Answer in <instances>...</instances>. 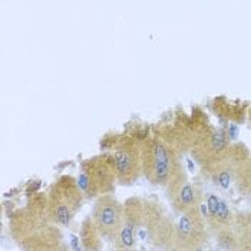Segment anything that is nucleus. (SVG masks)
I'll list each match as a JSON object with an SVG mask.
<instances>
[{
  "label": "nucleus",
  "mask_w": 251,
  "mask_h": 251,
  "mask_svg": "<svg viewBox=\"0 0 251 251\" xmlns=\"http://www.w3.org/2000/svg\"><path fill=\"white\" fill-rule=\"evenodd\" d=\"M9 232L22 251H62V231L49 215L46 195H32L12 214Z\"/></svg>",
  "instance_id": "f257e3e1"
},
{
  "label": "nucleus",
  "mask_w": 251,
  "mask_h": 251,
  "mask_svg": "<svg viewBox=\"0 0 251 251\" xmlns=\"http://www.w3.org/2000/svg\"><path fill=\"white\" fill-rule=\"evenodd\" d=\"M142 175L154 185L167 187L182 171L175 148L161 136H150L141 141Z\"/></svg>",
  "instance_id": "f03ea898"
},
{
  "label": "nucleus",
  "mask_w": 251,
  "mask_h": 251,
  "mask_svg": "<svg viewBox=\"0 0 251 251\" xmlns=\"http://www.w3.org/2000/svg\"><path fill=\"white\" fill-rule=\"evenodd\" d=\"M46 198L50 218L59 227H68L80 210L85 195L75 176L62 175L50 185Z\"/></svg>",
  "instance_id": "7ed1b4c3"
},
{
  "label": "nucleus",
  "mask_w": 251,
  "mask_h": 251,
  "mask_svg": "<svg viewBox=\"0 0 251 251\" xmlns=\"http://www.w3.org/2000/svg\"><path fill=\"white\" fill-rule=\"evenodd\" d=\"M76 179L88 200H97L100 195L114 193L118 178L112 154L95 155L83 161Z\"/></svg>",
  "instance_id": "20e7f679"
},
{
  "label": "nucleus",
  "mask_w": 251,
  "mask_h": 251,
  "mask_svg": "<svg viewBox=\"0 0 251 251\" xmlns=\"http://www.w3.org/2000/svg\"><path fill=\"white\" fill-rule=\"evenodd\" d=\"M139 235L161 250H171L175 244V224L161 204L154 200H144L142 224Z\"/></svg>",
  "instance_id": "39448f33"
},
{
  "label": "nucleus",
  "mask_w": 251,
  "mask_h": 251,
  "mask_svg": "<svg viewBox=\"0 0 251 251\" xmlns=\"http://www.w3.org/2000/svg\"><path fill=\"white\" fill-rule=\"evenodd\" d=\"M118 184L132 185L142 175V158H141V141L132 136H122L114 148Z\"/></svg>",
  "instance_id": "423d86ee"
},
{
  "label": "nucleus",
  "mask_w": 251,
  "mask_h": 251,
  "mask_svg": "<svg viewBox=\"0 0 251 251\" xmlns=\"http://www.w3.org/2000/svg\"><path fill=\"white\" fill-rule=\"evenodd\" d=\"M91 217L103 240L115 243L124 221V204L112 194L100 195L95 200Z\"/></svg>",
  "instance_id": "0eeeda50"
},
{
  "label": "nucleus",
  "mask_w": 251,
  "mask_h": 251,
  "mask_svg": "<svg viewBox=\"0 0 251 251\" xmlns=\"http://www.w3.org/2000/svg\"><path fill=\"white\" fill-rule=\"evenodd\" d=\"M207 238L205 220L195 207L181 214L178 223L175 224V244L174 247L182 249H197L201 247Z\"/></svg>",
  "instance_id": "6e6552de"
},
{
  "label": "nucleus",
  "mask_w": 251,
  "mask_h": 251,
  "mask_svg": "<svg viewBox=\"0 0 251 251\" xmlns=\"http://www.w3.org/2000/svg\"><path fill=\"white\" fill-rule=\"evenodd\" d=\"M142 211L144 200L139 197H129L124 202V221L121 231L115 240V247L118 249H134L135 240L142 224Z\"/></svg>",
  "instance_id": "1a4fd4ad"
},
{
  "label": "nucleus",
  "mask_w": 251,
  "mask_h": 251,
  "mask_svg": "<svg viewBox=\"0 0 251 251\" xmlns=\"http://www.w3.org/2000/svg\"><path fill=\"white\" fill-rule=\"evenodd\" d=\"M165 188H167L170 202L176 213L182 214L191 208L198 207L200 193L193 184H190L184 171H181L176 176H174Z\"/></svg>",
  "instance_id": "9d476101"
},
{
  "label": "nucleus",
  "mask_w": 251,
  "mask_h": 251,
  "mask_svg": "<svg viewBox=\"0 0 251 251\" xmlns=\"http://www.w3.org/2000/svg\"><path fill=\"white\" fill-rule=\"evenodd\" d=\"M207 211L208 214L205 218L208 221V226L214 231L220 232L231 227L232 220H234L231 211L227 202L218 198L215 194H210L207 198Z\"/></svg>",
  "instance_id": "9b49d317"
},
{
  "label": "nucleus",
  "mask_w": 251,
  "mask_h": 251,
  "mask_svg": "<svg viewBox=\"0 0 251 251\" xmlns=\"http://www.w3.org/2000/svg\"><path fill=\"white\" fill-rule=\"evenodd\" d=\"M79 241L85 251H102L103 237L100 235L91 215L82 220L80 230H79Z\"/></svg>",
  "instance_id": "f8f14e48"
},
{
  "label": "nucleus",
  "mask_w": 251,
  "mask_h": 251,
  "mask_svg": "<svg viewBox=\"0 0 251 251\" xmlns=\"http://www.w3.org/2000/svg\"><path fill=\"white\" fill-rule=\"evenodd\" d=\"M235 251H251V214L234 217L231 224Z\"/></svg>",
  "instance_id": "ddd939ff"
},
{
  "label": "nucleus",
  "mask_w": 251,
  "mask_h": 251,
  "mask_svg": "<svg viewBox=\"0 0 251 251\" xmlns=\"http://www.w3.org/2000/svg\"><path fill=\"white\" fill-rule=\"evenodd\" d=\"M234 181L240 193L251 197V158L244 159L238 165L234 174Z\"/></svg>",
  "instance_id": "4468645a"
},
{
  "label": "nucleus",
  "mask_w": 251,
  "mask_h": 251,
  "mask_svg": "<svg viewBox=\"0 0 251 251\" xmlns=\"http://www.w3.org/2000/svg\"><path fill=\"white\" fill-rule=\"evenodd\" d=\"M168 251H204L201 247H197V249H182V247H173L171 250Z\"/></svg>",
  "instance_id": "2eb2a0df"
},
{
  "label": "nucleus",
  "mask_w": 251,
  "mask_h": 251,
  "mask_svg": "<svg viewBox=\"0 0 251 251\" xmlns=\"http://www.w3.org/2000/svg\"><path fill=\"white\" fill-rule=\"evenodd\" d=\"M116 251H136V250H135V247H134V249H118Z\"/></svg>",
  "instance_id": "dca6fc26"
},
{
  "label": "nucleus",
  "mask_w": 251,
  "mask_h": 251,
  "mask_svg": "<svg viewBox=\"0 0 251 251\" xmlns=\"http://www.w3.org/2000/svg\"><path fill=\"white\" fill-rule=\"evenodd\" d=\"M250 119H251V112H250Z\"/></svg>",
  "instance_id": "f3484780"
}]
</instances>
